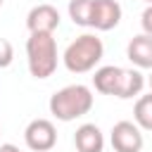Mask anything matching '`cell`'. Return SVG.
<instances>
[{"label":"cell","instance_id":"cell-6","mask_svg":"<svg viewBox=\"0 0 152 152\" xmlns=\"http://www.w3.org/2000/svg\"><path fill=\"white\" fill-rule=\"evenodd\" d=\"M121 21V5L116 0H93L90 26L97 31H112Z\"/></svg>","mask_w":152,"mask_h":152},{"label":"cell","instance_id":"cell-18","mask_svg":"<svg viewBox=\"0 0 152 152\" xmlns=\"http://www.w3.org/2000/svg\"><path fill=\"white\" fill-rule=\"evenodd\" d=\"M142 2H147V5H152V0H142Z\"/></svg>","mask_w":152,"mask_h":152},{"label":"cell","instance_id":"cell-13","mask_svg":"<svg viewBox=\"0 0 152 152\" xmlns=\"http://www.w3.org/2000/svg\"><path fill=\"white\" fill-rule=\"evenodd\" d=\"M69 17L76 26H90L93 0H69Z\"/></svg>","mask_w":152,"mask_h":152},{"label":"cell","instance_id":"cell-2","mask_svg":"<svg viewBox=\"0 0 152 152\" xmlns=\"http://www.w3.org/2000/svg\"><path fill=\"white\" fill-rule=\"evenodd\" d=\"M26 59L33 78H48L57 69V43L52 33H31L26 40Z\"/></svg>","mask_w":152,"mask_h":152},{"label":"cell","instance_id":"cell-1","mask_svg":"<svg viewBox=\"0 0 152 152\" xmlns=\"http://www.w3.org/2000/svg\"><path fill=\"white\" fill-rule=\"evenodd\" d=\"M90 109H93V93H90V88H86L81 83L66 86L50 97V112L59 121H74V119L88 114Z\"/></svg>","mask_w":152,"mask_h":152},{"label":"cell","instance_id":"cell-7","mask_svg":"<svg viewBox=\"0 0 152 152\" xmlns=\"http://www.w3.org/2000/svg\"><path fill=\"white\" fill-rule=\"evenodd\" d=\"M26 26L31 33H52L59 26V12L52 5H36L28 17H26Z\"/></svg>","mask_w":152,"mask_h":152},{"label":"cell","instance_id":"cell-15","mask_svg":"<svg viewBox=\"0 0 152 152\" xmlns=\"http://www.w3.org/2000/svg\"><path fill=\"white\" fill-rule=\"evenodd\" d=\"M140 26H142V31L147 36H152V5H147L145 12L140 14Z\"/></svg>","mask_w":152,"mask_h":152},{"label":"cell","instance_id":"cell-14","mask_svg":"<svg viewBox=\"0 0 152 152\" xmlns=\"http://www.w3.org/2000/svg\"><path fill=\"white\" fill-rule=\"evenodd\" d=\"M12 59H14V48H12V43H10L7 38H0V69L10 66Z\"/></svg>","mask_w":152,"mask_h":152},{"label":"cell","instance_id":"cell-12","mask_svg":"<svg viewBox=\"0 0 152 152\" xmlns=\"http://www.w3.org/2000/svg\"><path fill=\"white\" fill-rule=\"evenodd\" d=\"M133 119L142 131H152V93L138 97V102L133 107Z\"/></svg>","mask_w":152,"mask_h":152},{"label":"cell","instance_id":"cell-16","mask_svg":"<svg viewBox=\"0 0 152 152\" xmlns=\"http://www.w3.org/2000/svg\"><path fill=\"white\" fill-rule=\"evenodd\" d=\"M0 152H21L17 145H12V142H5V145H0Z\"/></svg>","mask_w":152,"mask_h":152},{"label":"cell","instance_id":"cell-19","mask_svg":"<svg viewBox=\"0 0 152 152\" xmlns=\"http://www.w3.org/2000/svg\"><path fill=\"white\" fill-rule=\"evenodd\" d=\"M0 7H2V0H0Z\"/></svg>","mask_w":152,"mask_h":152},{"label":"cell","instance_id":"cell-5","mask_svg":"<svg viewBox=\"0 0 152 152\" xmlns=\"http://www.w3.org/2000/svg\"><path fill=\"white\" fill-rule=\"evenodd\" d=\"M112 147L114 152H140L142 150V133L140 126L133 121H119L112 128Z\"/></svg>","mask_w":152,"mask_h":152},{"label":"cell","instance_id":"cell-4","mask_svg":"<svg viewBox=\"0 0 152 152\" xmlns=\"http://www.w3.org/2000/svg\"><path fill=\"white\" fill-rule=\"evenodd\" d=\"M24 140L33 152H50L57 145V128L48 119H33L24 131Z\"/></svg>","mask_w":152,"mask_h":152},{"label":"cell","instance_id":"cell-11","mask_svg":"<svg viewBox=\"0 0 152 152\" xmlns=\"http://www.w3.org/2000/svg\"><path fill=\"white\" fill-rule=\"evenodd\" d=\"M145 88V76L138 69H121V78H119V88H116V97L128 100L133 95H140V90Z\"/></svg>","mask_w":152,"mask_h":152},{"label":"cell","instance_id":"cell-17","mask_svg":"<svg viewBox=\"0 0 152 152\" xmlns=\"http://www.w3.org/2000/svg\"><path fill=\"white\" fill-rule=\"evenodd\" d=\"M147 83H150V90H152V74H150V78H147Z\"/></svg>","mask_w":152,"mask_h":152},{"label":"cell","instance_id":"cell-8","mask_svg":"<svg viewBox=\"0 0 152 152\" xmlns=\"http://www.w3.org/2000/svg\"><path fill=\"white\" fill-rule=\"evenodd\" d=\"M126 57L138 69H152V36H147V33L133 36L126 48Z\"/></svg>","mask_w":152,"mask_h":152},{"label":"cell","instance_id":"cell-3","mask_svg":"<svg viewBox=\"0 0 152 152\" xmlns=\"http://www.w3.org/2000/svg\"><path fill=\"white\" fill-rule=\"evenodd\" d=\"M102 55H104L102 40L93 33H83L66 45L62 59H64V66L71 74H86V71L95 69V64L102 59Z\"/></svg>","mask_w":152,"mask_h":152},{"label":"cell","instance_id":"cell-9","mask_svg":"<svg viewBox=\"0 0 152 152\" xmlns=\"http://www.w3.org/2000/svg\"><path fill=\"white\" fill-rule=\"evenodd\" d=\"M74 145L78 152H102L104 150V135L95 124H83L74 133Z\"/></svg>","mask_w":152,"mask_h":152},{"label":"cell","instance_id":"cell-10","mask_svg":"<svg viewBox=\"0 0 152 152\" xmlns=\"http://www.w3.org/2000/svg\"><path fill=\"white\" fill-rule=\"evenodd\" d=\"M119 78H121V66H114V64H107V66H100L93 76V86L97 93L102 95H116V88H119Z\"/></svg>","mask_w":152,"mask_h":152}]
</instances>
